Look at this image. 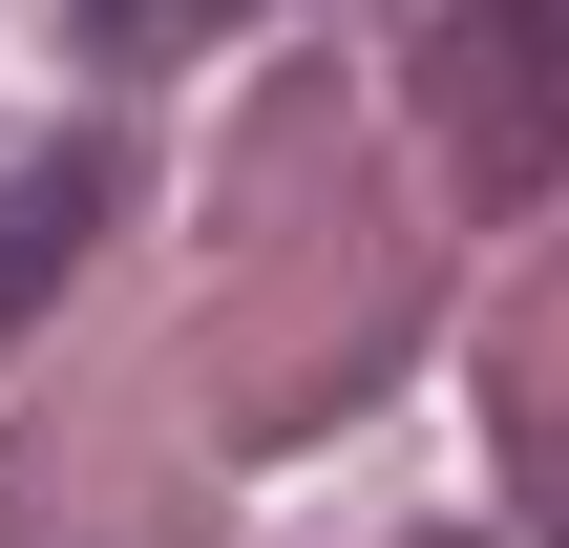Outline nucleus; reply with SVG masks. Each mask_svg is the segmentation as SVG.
Masks as SVG:
<instances>
[{"label": "nucleus", "instance_id": "nucleus-1", "mask_svg": "<svg viewBox=\"0 0 569 548\" xmlns=\"http://www.w3.org/2000/svg\"><path fill=\"white\" fill-rule=\"evenodd\" d=\"M422 106H443V169L486 211L569 190V0H443L422 21Z\"/></svg>", "mask_w": 569, "mask_h": 548}, {"label": "nucleus", "instance_id": "nucleus-2", "mask_svg": "<svg viewBox=\"0 0 569 548\" xmlns=\"http://www.w3.org/2000/svg\"><path fill=\"white\" fill-rule=\"evenodd\" d=\"M84 232H106V148H42V169L0 190V338H21V317L84 275Z\"/></svg>", "mask_w": 569, "mask_h": 548}, {"label": "nucleus", "instance_id": "nucleus-3", "mask_svg": "<svg viewBox=\"0 0 569 548\" xmlns=\"http://www.w3.org/2000/svg\"><path fill=\"white\" fill-rule=\"evenodd\" d=\"M253 0H84V63L106 84H148V63H190V42H232Z\"/></svg>", "mask_w": 569, "mask_h": 548}]
</instances>
